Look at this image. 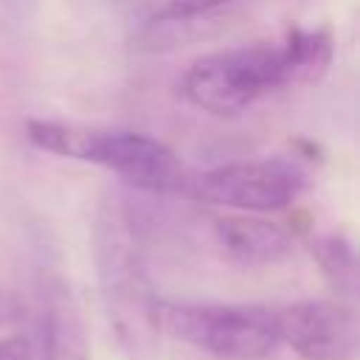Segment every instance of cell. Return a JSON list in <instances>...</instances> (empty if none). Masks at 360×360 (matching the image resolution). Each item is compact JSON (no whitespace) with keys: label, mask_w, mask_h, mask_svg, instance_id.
Returning a JSON list of instances; mask_svg holds the SVG:
<instances>
[{"label":"cell","mask_w":360,"mask_h":360,"mask_svg":"<svg viewBox=\"0 0 360 360\" xmlns=\"http://www.w3.org/2000/svg\"><path fill=\"white\" fill-rule=\"evenodd\" d=\"M278 343L304 360H354L357 321L343 301H295L273 312Z\"/></svg>","instance_id":"8992f818"},{"label":"cell","mask_w":360,"mask_h":360,"mask_svg":"<svg viewBox=\"0 0 360 360\" xmlns=\"http://www.w3.org/2000/svg\"><path fill=\"white\" fill-rule=\"evenodd\" d=\"M284 84L281 45L253 42L194 59L180 79V93L191 107L214 118H233Z\"/></svg>","instance_id":"3957f363"},{"label":"cell","mask_w":360,"mask_h":360,"mask_svg":"<svg viewBox=\"0 0 360 360\" xmlns=\"http://www.w3.org/2000/svg\"><path fill=\"white\" fill-rule=\"evenodd\" d=\"M287 84H307L326 73L332 62V37L323 28H292L281 42Z\"/></svg>","instance_id":"9c48e42d"},{"label":"cell","mask_w":360,"mask_h":360,"mask_svg":"<svg viewBox=\"0 0 360 360\" xmlns=\"http://www.w3.org/2000/svg\"><path fill=\"white\" fill-rule=\"evenodd\" d=\"M34 360H90L79 301L59 273H45L37 290Z\"/></svg>","instance_id":"52a82bcc"},{"label":"cell","mask_w":360,"mask_h":360,"mask_svg":"<svg viewBox=\"0 0 360 360\" xmlns=\"http://www.w3.org/2000/svg\"><path fill=\"white\" fill-rule=\"evenodd\" d=\"M20 318V304L14 295H8L6 290H0V326L3 323H14Z\"/></svg>","instance_id":"4fadbf2b"},{"label":"cell","mask_w":360,"mask_h":360,"mask_svg":"<svg viewBox=\"0 0 360 360\" xmlns=\"http://www.w3.org/2000/svg\"><path fill=\"white\" fill-rule=\"evenodd\" d=\"M318 259H321V267L329 276L332 287L340 295L352 298L354 290H357V259H354L352 242L332 233V236L318 242Z\"/></svg>","instance_id":"30bf717a"},{"label":"cell","mask_w":360,"mask_h":360,"mask_svg":"<svg viewBox=\"0 0 360 360\" xmlns=\"http://www.w3.org/2000/svg\"><path fill=\"white\" fill-rule=\"evenodd\" d=\"M158 326L219 360H264L278 349L276 321L264 307L160 301Z\"/></svg>","instance_id":"277c9868"},{"label":"cell","mask_w":360,"mask_h":360,"mask_svg":"<svg viewBox=\"0 0 360 360\" xmlns=\"http://www.w3.org/2000/svg\"><path fill=\"white\" fill-rule=\"evenodd\" d=\"M217 250L239 267H270L281 264L292 253V236L267 219L250 214H225L211 225Z\"/></svg>","instance_id":"ba28073f"},{"label":"cell","mask_w":360,"mask_h":360,"mask_svg":"<svg viewBox=\"0 0 360 360\" xmlns=\"http://www.w3.org/2000/svg\"><path fill=\"white\" fill-rule=\"evenodd\" d=\"M0 360H34V335L0 338Z\"/></svg>","instance_id":"7c38bea8"},{"label":"cell","mask_w":360,"mask_h":360,"mask_svg":"<svg viewBox=\"0 0 360 360\" xmlns=\"http://www.w3.org/2000/svg\"><path fill=\"white\" fill-rule=\"evenodd\" d=\"M129 17H138L143 22H177L194 14H202L208 8H217L228 0H115Z\"/></svg>","instance_id":"8fae6325"},{"label":"cell","mask_w":360,"mask_h":360,"mask_svg":"<svg viewBox=\"0 0 360 360\" xmlns=\"http://www.w3.org/2000/svg\"><path fill=\"white\" fill-rule=\"evenodd\" d=\"M93 256L110 329L129 354H146L160 335V298L146 273L138 222L118 194L104 197L96 211Z\"/></svg>","instance_id":"6da1fadb"},{"label":"cell","mask_w":360,"mask_h":360,"mask_svg":"<svg viewBox=\"0 0 360 360\" xmlns=\"http://www.w3.org/2000/svg\"><path fill=\"white\" fill-rule=\"evenodd\" d=\"M25 138L42 152L112 169L115 174L146 191H172L183 183L174 152L143 132L31 118L25 121Z\"/></svg>","instance_id":"7a4b0ae2"},{"label":"cell","mask_w":360,"mask_h":360,"mask_svg":"<svg viewBox=\"0 0 360 360\" xmlns=\"http://www.w3.org/2000/svg\"><path fill=\"white\" fill-rule=\"evenodd\" d=\"M307 186V172L287 158H259V160H236L222 163L202 172L191 183V197L245 211V214H267L287 208Z\"/></svg>","instance_id":"5b68a950"}]
</instances>
